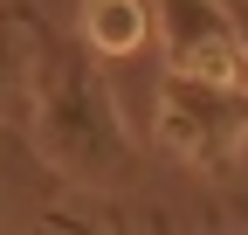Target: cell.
<instances>
[{"mask_svg": "<svg viewBox=\"0 0 248 235\" xmlns=\"http://www.w3.org/2000/svg\"><path fill=\"white\" fill-rule=\"evenodd\" d=\"M35 152L83 187H124L138 173L131 125L97 76V55L83 42H55L42 28V63H35Z\"/></svg>", "mask_w": 248, "mask_h": 235, "instance_id": "6da1fadb", "label": "cell"}, {"mask_svg": "<svg viewBox=\"0 0 248 235\" xmlns=\"http://www.w3.org/2000/svg\"><path fill=\"white\" fill-rule=\"evenodd\" d=\"M248 138V83H207V76H159V145L186 166H234Z\"/></svg>", "mask_w": 248, "mask_h": 235, "instance_id": "7a4b0ae2", "label": "cell"}, {"mask_svg": "<svg viewBox=\"0 0 248 235\" xmlns=\"http://www.w3.org/2000/svg\"><path fill=\"white\" fill-rule=\"evenodd\" d=\"M152 21H159L166 69L207 76V83H248L234 0H152Z\"/></svg>", "mask_w": 248, "mask_h": 235, "instance_id": "3957f363", "label": "cell"}, {"mask_svg": "<svg viewBox=\"0 0 248 235\" xmlns=\"http://www.w3.org/2000/svg\"><path fill=\"white\" fill-rule=\"evenodd\" d=\"M35 63H42V28L21 7H7L0 14V118L14 125L35 111Z\"/></svg>", "mask_w": 248, "mask_h": 235, "instance_id": "277c9868", "label": "cell"}, {"mask_svg": "<svg viewBox=\"0 0 248 235\" xmlns=\"http://www.w3.org/2000/svg\"><path fill=\"white\" fill-rule=\"evenodd\" d=\"M152 42L145 0H83V49L90 55H138Z\"/></svg>", "mask_w": 248, "mask_h": 235, "instance_id": "5b68a950", "label": "cell"}, {"mask_svg": "<svg viewBox=\"0 0 248 235\" xmlns=\"http://www.w3.org/2000/svg\"><path fill=\"white\" fill-rule=\"evenodd\" d=\"M234 28H241V63H248V0H234Z\"/></svg>", "mask_w": 248, "mask_h": 235, "instance_id": "8992f818", "label": "cell"}, {"mask_svg": "<svg viewBox=\"0 0 248 235\" xmlns=\"http://www.w3.org/2000/svg\"><path fill=\"white\" fill-rule=\"evenodd\" d=\"M7 208H14V187H7V180H0V215H7Z\"/></svg>", "mask_w": 248, "mask_h": 235, "instance_id": "52a82bcc", "label": "cell"}]
</instances>
